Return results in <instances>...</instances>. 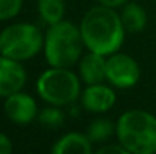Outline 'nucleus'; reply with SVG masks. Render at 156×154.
Masks as SVG:
<instances>
[{
	"label": "nucleus",
	"instance_id": "19",
	"mask_svg": "<svg viewBox=\"0 0 156 154\" xmlns=\"http://www.w3.org/2000/svg\"><path fill=\"white\" fill-rule=\"evenodd\" d=\"M97 2L108 8H118V6H123L127 0H97Z\"/></svg>",
	"mask_w": 156,
	"mask_h": 154
},
{
	"label": "nucleus",
	"instance_id": "18",
	"mask_svg": "<svg viewBox=\"0 0 156 154\" xmlns=\"http://www.w3.org/2000/svg\"><path fill=\"white\" fill-rule=\"evenodd\" d=\"M11 151H12V142H11V139L6 135L0 133V154H9Z\"/></svg>",
	"mask_w": 156,
	"mask_h": 154
},
{
	"label": "nucleus",
	"instance_id": "14",
	"mask_svg": "<svg viewBox=\"0 0 156 154\" xmlns=\"http://www.w3.org/2000/svg\"><path fill=\"white\" fill-rule=\"evenodd\" d=\"M114 124L109 119L105 118H99L96 121H93L88 127L87 136L90 138L91 142H103L106 139H109L114 133Z\"/></svg>",
	"mask_w": 156,
	"mask_h": 154
},
{
	"label": "nucleus",
	"instance_id": "2",
	"mask_svg": "<svg viewBox=\"0 0 156 154\" xmlns=\"http://www.w3.org/2000/svg\"><path fill=\"white\" fill-rule=\"evenodd\" d=\"M115 133L129 153H156V116L146 110H127L120 115Z\"/></svg>",
	"mask_w": 156,
	"mask_h": 154
},
{
	"label": "nucleus",
	"instance_id": "1",
	"mask_svg": "<svg viewBox=\"0 0 156 154\" xmlns=\"http://www.w3.org/2000/svg\"><path fill=\"white\" fill-rule=\"evenodd\" d=\"M79 29L85 47L103 56L117 53L124 41L126 29L121 15H118L114 8L103 5L90 9L83 15Z\"/></svg>",
	"mask_w": 156,
	"mask_h": 154
},
{
	"label": "nucleus",
	"instance_id": "8",
	"mask_svg": "<svg viewBox=\"0 0 156 154\" xmlns=\"http://www.w3.org/2000/svg\"><path fill=\"white\" fill-rule=\"evenodd\" d=\"M5 113L9 118V121H12L18 125H26L37 118L38 107H37L35 100L30 95L20 91V92H15V94L6 97Z\"/></svg>",
	"mask_w": 156,
	"mask_h": 154
},
{
	"label": "nucleus",
	"instance_id": "12",
	"mask_svg": "<svg viewBox=\"0 0 156 154\" xmlns=\"http://www.w3.org/2000/svg\"><path fill=\"white\" fill-rule=\"evenodd\" d=\"M121 21L127 32H132V33L141 32L147 23V15H146L144 8L138 3L126 5L121 12Z\"/></svg>",
	"mask_w": 156,
	"mask_h": 154
},
{
	"label": "nucleus",
	"instance_id": "3",
	"mask_svg": "<svg viewBox=\"0 0 156 154\" xmlns=\"http://www.w3.org/2000/svg\"><path fill=\"white\" fill-rule=\"evenodd\" d=\"M83 47L80 29L70 21L52 24L44 38V56L50 67H73L80 59Z\"/></svg>",
	"mask_w": 156,
	"mask_h": 154
},
{
	"label": "nucleus",
	"instance_id": "9",
	"mask_svg": "<svg viewBox=\"0 0 156 154\" xmlns=\"http://www.w3.org/2000/svg\"><path fill=\"white\" fill-rule=\"evenodd\" d=\"M82 106L94 113H102L109 110L115 104V92L102 83L88 85V88L82 92Z\"/></svg>",
	"mask_w": 156,
	"mask_h": 154
},
{
	"label": "nucleus",
	"instance_id": "16",
	"mask_svg": "<svg viewBox=\"0 0 156 154\" xmlns=\"http://www.w3.org/2000/svg\"><path fill=\"white\" fill-rule=\"evenodd\" d=\"M23 6V0H0V21L14 18Z\"/></svg>",
	"mask_w": 156,
	"mask_h": 154
},
{
	"label": "nucleus",
	"instance_id": "7",
	"mask_svg": "<svg viewBox=\"0 0 156 154\" xmlns=\"http://www.w3.org/2000/svg\"><path fill=\"white\" fill-rule=\"evenodd\" d=\"M26 83V71L20 60L0 54V97L20 92Z\"/></svg>",
	"mask_w": 156,
	"mask_h": 154
},
{
	"label": "nucleus",
	"instance_id": "11",
	"mask_svg": "<svg viewBox=\"0 0 156 154\" xmlns=\"http://www.w3.org/2000/svg\"><path fill=\"white\" fill-rule=\"evenodd\" d=\"M91 141L88 136L80 133H67L58 142L53 145V154H68V153H79V154H90L93 151Z\"/></svg>",
	"mask_w": 156,
	"mask_h": 154
},
{
	"label": "nucleus",
	"instance_id": "4",
	"mask_svg": "<svg viewBox=\"0 0 156 154\" xmlns=\"http://www.w3.org/2000/svg\"><path fill=\"white\" fill-rule=\"evenodd\" d=\"M44 47L41 30L29 23H15L0 32V54L15 60H27Z\"/></svg>",
	"mask_w": 156,
	"mask_h": 154
},
{
	"label": "nucleus",
	"instance_id": "15",
	"mask_svg": "<svg viewBox=\"0 0 156 154\" xmlns=\"http://www.w3.org/2000/svg\"><path fill=\"white\" fill-rule=\"evenodd\" d=\"M40 122L47 127H59L64 122V115L56 107H46L40 113Z\"/></svg>",
	"mask_w": 156,
	"mask_h": 154
},
{
	"label": "nucleus",
	"instance_id": "17",
	"mask_svg": "<svg viewBox=\"0 0 156 154\" xmlns=\"http://www.w3.org/2000/svg\"><path fill=\"white\" fill-rule=\"evenodd\" d=\"M99 154H108V153H117V154H127L129 151L120 144V145H105L102 148H99Z\"/></svg>",
	"mask_w": 156,
	"mask_h": 154
},
{
	"label": "nucleus",
	"instance_id": "5",
	"mask_svg": "<svg viewBox=\"0 0 156 154\" xmlns=\"http://www.w3.org/2000/svg\"><path fill=\"white\" fill-rule=\"evenodd\" d=\"M40 97L52 106H67L76 101L80 94V82L68 68L50 67L37 80Z\"/></svg>",
	"mask_w": 156,
	"mask_h": 154
},
{
	"label": "nucleus",
	"instance_id": "10",
	"mask_svg": "<svg viewBox=\"0 0 156 154\" xmlns=\"http://www.w3.org/2000/svg\"><path fill=\"white\" fill-rule=\"evenodd\" d=\"M80 77L87 85L102 83L106 79V59L103 54L90 51L87 53L79 63Z\"/></svg>",
	"mask_w": 156,
	"mask_h": 154
},
{
	"label": "nucleus",
	"instance_id": "13",
	"mask_svg": "<svg viewBox=\"0 0 156 154\" xmlns=\"http://www.w3.org/2000/svg\"><path fill=\"white\" fill-rule=\"evenodd\" d=\"M38 11L41 18L49 26H52L62 21L65 14V3L64 0H38Z\"/></svg>",
	"mask_w": 156,
	"mask_h": 154
},
{
	"label": "nucleus",
	"instance_id": "6",
	"mask_svg": "<svg viewBox=\"0 0 156 154\" xmlns=\"http://www.w3.org/2000/svg\"><path fill=\"white\" fill-rule=\"evenodd\" d=\"M106 80L121 89L135 86L140 80V67L136 60L129 54H109L106 59Z\"/></svg>",
	"mask_w": 156,
	"mask_h": 154
}]
</instances>
